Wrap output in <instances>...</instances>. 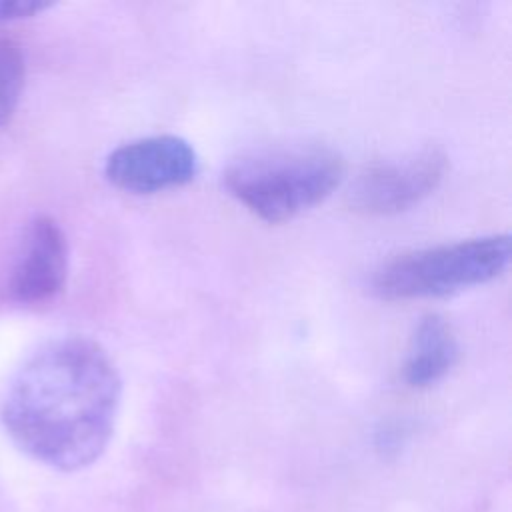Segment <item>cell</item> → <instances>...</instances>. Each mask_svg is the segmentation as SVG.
Masks as SVG:
<instances>
[{
    "label": "cell",
    "mask_w": 512,
    "mask_h": 512,
    "mask_svg": "<svg viewBox=\"0 0 512 512\" xmlns=\"http://www.w3.org/2000/svg\"><path fill=\"white\" fill-rule=\"evenodd\" d=\"M460 344L450 322L440 314H426L414 328L404 360V380L412 388L440 382L458 362Z\"/></svg>",
    "instance_id": "7"
},
{
    "label": "cell",
    "mask_w": 512,
    "mask_h": 512,
    "mask_svg": "<svg viewBox=\"0 0 512 512\" xmlns=\"http://www.w3.org/2000/svg\"><path fill=\"white\" fill-rule=\"evenodd\" d=\"M342 156L320 142L266 144L222 172L226 192L264 222H286L324 202L344 178Z\"/></svg>",
    "instance_id": "2"
},
{
    "label": "cell",
    "mask_w": 512,
    "mask_h": 512,
    "mask_svg": "<svg viewBox=\"0 0 512 512\" xmlns=\"http://www.w3.org/2000/svg\"><path fill=\"white\" fill-rule=\"evenodd\" d=\"M508 234H488L396 254L378 264L368 288L382 300L442 298L498 278L510 264Z\"/></svg>",
    "instance_id": "3"
},
{
    "label": "cell",
    "mask_w": 512,
    "mask_h": 512,
    "mask_svg": "<svg viewBox=\"0 0 512 512\" xmlns=\"http://www.w3.org/2000/svg\"><path fill=\"white\" fill-rule=\"evenodd\" d=\"M24 54L20 44L0 32V126L14 116L24 88Z\"/></svg>",
    "instance_id": "8"
},
{
    "label": "cell",
    "mask_w": 512,
    "mask_h": 512,
    "mask_svg": "<svg viewBox=\"0 0 512 512\" xmlns=\"http://www.w3.org/2000/svg\"><path fill=\"white\" fill-rule=\"evenodd\" d=\"M104 174L124 192L156 194L192 182L198 174V154L182 136H146L112 150Z\"/></svg>",
    "instance_id": "5"
},
{
    "label": "cell",
    "mask_w": 512,
    "mask_h": 512,
    "mask_svg": "<svg viewBox=\"0 0 512 512\" xmlns=\"http://www.w3.org/2000/svg\"><path fill=\"white\" fill-rule=\"evenodd\" d=\"M448 172V156L436 146L366 166L350 186L348 202L372 216L406 212L428 198Z\"/></svg>",
    "instance_id": "4"
},
{
    "label": "cell",
    "mask_w": 512,
    "mask_h": 512,
    "mask_svg": "<svg viewBox=\"0 0 512 512\" xmlns=\"http://www.w3.org/2000/svg\"><path fill=\"white\" fill-rule=\"evenodd\" d=\"M122 380L92 338L64 336L40 346L14 374L2 400V424L32 460L76 472L108 448Z\"/></svg>",
    "instance_id": "1"
},
{
    "label": "cell",
    "mask_w": 512,
    "mask_h": 512,
    "mask_svg": "<svg viewBox=\"0 0 512 512\" xmlns=\"http://www.w3.org/2000/svg\"><path fill=\"white\" fill-rule=\"evenodd\" d=\"M68 278V240L50 216H38L26 236L24 252L12 276V296L20 304L54 300Z\"/></svg>",
    "instance_id": "6"
},
{
    "label": "cell",
    "mask_w": 512,
    "mask_h": 512,
    "mask_svg": "<svg viewBox=\"0 0 512 512\" xmlns=\"http://www.w3.org/2000/svg\"><path fill=\"white\" fill-rule=\"evenodd\" d=\"M52 6L54 2L48 0H0V22L30 18Z\"/></svg>",
    "instance_id": "9"
}]
</instances>
